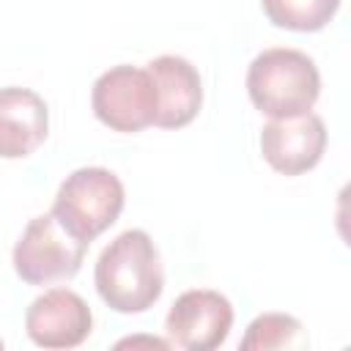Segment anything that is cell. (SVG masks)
Masks as SVG:
<instances>
[{
	"mask_svg": "<svg viewBox=\"0 0 351 351\" xmlns=\"http://www.w3.org/2000/svg\"><path fill=\"white\" fill-rule=\"evenodd\" d=\"M126 346H132V348H137V346L170 348V343H167V340H162V337H126V340H121V343H118V348H126Z\"/></svg>",
	"mask_w": 351,
	"mask_h": 351,
	"instance_id": "13",
	"label": "cell"
},
{
	"mask_svg": "<svg viewBox=\"0 0 351 351\" xmlns=\"http://www.w3.org/2000/svg\"><path fill=\"white\" fill-rule=\"evenodd\" d=\"M233 326V304L228 296L211 288L184 291L165 318L170 348L211 351L219 348Z\"/></svg>",
	"mask_w": 351,
	"mask_h": 351,
	"instance_id": "6",
	"label": "cell"
},
{
	"mask_svg": "<svg viewBox=\"0 0 351 351\" xmlns=\"http://www.w3.org/2000/svg\"><path fill=\"white\" fill-rule=\"evenodd\" d=\"M93 282L101 302L115 313H145L165 288L159 250L140 228L118 233L99 255Z\"/></svg>",
	"mask_w": 351,
	"mask_h": 351,
	"instance_id": "1",
	"label": "cell"
},
{
	"mask_svg": "<svg viewBox=\"0 0 351 351\" xmlns=\"http://www.w3.org/2000/svg\"><path fill=\"white\" fill-rule=\"evenodd\" d=\"M25 329L41 348H77L93 329V313L80 293L49 288L25 310Z\"/></svg>",
	"mask_w": 351,
	"mask_h": 351,
	"instance_id": "7",
	"label": "cell"
},
{
	"mask_svg": "<svg viewBox=\"0 0 351 351\" xmlns=\"http://www.w3.org/2000/svg\"><path fill=\"white\" fill-rule=\"evenodd\" d=\"M88 244L71 236L52 211L33 217L14 244V271L27 285L71 280L85 261Z\"/></svg>",
	"mask_w": 351,
	"mask_h": 351,
	"instance_id": "4",
	"label": "cell"
},
{
	"mask_svg": "<svg viewBox=\"0 0 351 351\" xmlns=\"http://www.w3.org/2000/svg\"><path fill=\"white\" fill-rule=\"evenodd\" d=\"M145 69L154 77L156 96H159L154 126L181 129L192 123L203 104V82L197 69L178 55H159Z\"/></svg>",
	"mask_w": 351,
	"mask_h": 351,
	"instance_id": "9",
	"label": "cell"
},
{
	"mask_svg": "<svg viewBox=\"0 0 351 351\" xmlns=\"http://www.w3.org/2000/svg\"><path fill=\"white\" fill-rule=\"evenodd\" d=\"M326 151V123L315 112L271 118L261 129V154L282 176L313 170Z\"/></svg>",
	"mask_w": 351,
	"mask_h": 351,
	"instance_id": "8",
	"label": "cell"
},
{
	"mask_svg": "<svg viewBox=\"0 0 351 351\" xmlns=\"http://www.w3.org/2000/svg\"><path fill=\"white\" fill-rule=\"evenodd\" d=\"M250 101L269 118H293L310 112L321 96L315 60L291 47H271L255 55L247 69Z\"/></svg>",
	"mask_w": 351,
	"mask_h": 351,
	"instance_id": "2",
	"label": "cell"
},
{
	"mask_svg": "<svg viewBox=\"0 0 351 351\" xmlns=\"http://www.w3.org/2000/svg\"><path fill=\"white\" fill-rule=\"evenodd\" d=\"M0 348H3V340H0Z\"/></svg>",
	"mask_w": 351,
	"mask_h": 351,
	"instance_id": "14",
	"label": "cell"
},
{
	"mask_svg": "<svg viewBox=\"0 0 351 351\" xmlns=\"http://www.w3.org/2000/svg\"><path fill=\"white\" fill-rule=\"evenodd\" d=\"M90 107L93 115L112 132H143L145 126H154L159 107L154 77L148 74V69H137L129 63L112 66L96 77Z\"/></svg>",
	"mask_w": 351,
	"mask_h": 351,
	"instance_id": "5",
	"label": "cell"
},
{
	"mask_svg": "<svg viewBox=\"0 0 351 351\" xmlns=\"http://www.w3.org/2000/svg\"><path fill=\"white\" fill-rule=\"evenodd\" d=\"M307 332L299 318L288 313H261L250 321L239 348L241 351H269V348H304Z\"/></svg>",
	"mask_w": 351,
	"mask_h": 351,
	"instance_id": "11",
	"label": "cell"
},
{
	"mask_svg": "<svg viewBox=\"0 0 351 351\" xmlns=\"http://www.w3.org/2000/svg\"><path fill=\"white\" fill-rule=\"evenodd\" d=\"M261 5L271 25L296 33H315L335 19L340 0H261Z\"/></svg>",
	"mask_w": 351,
	"mask_h": 351,
	"instance_id": "12",
	"label": "cell"
},
{
	"mask_svg": "<svg viewBox=\"0 0 351 351\" xmlns=\"http://www.w3.org/2000/svg\"><path fill=\"white\" fill-rule=\"evenodd\" d=\"M49 132L47 101L30 88H0V156H30Z\"/></svg>",
	"mask_w": 351,
	"mask_h": 351,
	"instance_id": "10",
	"label": "cell"
},
{
	"mask_svg": "<svg viewBox=\"0 0 351 351\" xmlns=\"http://www.w3.org/2000/svg\"><path fill=\"white\" fill-rule=\"evenodd\" d=\"M123 203L126 192L112 170L80 167L69 173L58 186L52 214L71 236L90 244L121 217Z\"/></svg>",
	"mask_w": 351,
	"mask_h": 351,
	"instance_id": "3",
	"label": "cell"
}]
</instances>
